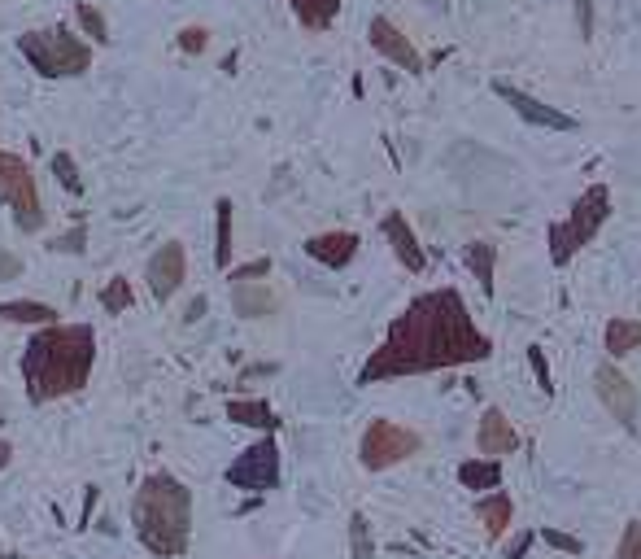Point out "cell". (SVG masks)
Instances as JSON below:
<instances>
[{"mask_svg": "<svg viewBox=\"0 0 641 559\" xmlns=\"http://www.w3.org/2000/svg\"><path fill=\"white\" fill-rule=\"evenodd\" d=\"M476 516H480V525H485L489 542H502L506 533H511V520H515V503H511V494H502V490L480 494V498H476Z\"/></svg>", "mask_w": 641, "mask_h": 559, "instance_id": "17", "label": "cell"}, {"mask_svg": "<svg viewBox=\"0 0 641 559\" xmlns=\"http://www.w3.org/2000/svg\"><path fill=\"white\" fill-rule=\"evenodd\" d=\"M367 40H371V49H376L380 57H389V62L397 70H406V75H423V53L410 44V35L397 27V22L389 18H371V27H367Z\"/></svg>", "mask_w": 641, "mask_h": 559, "instance_id": "11", "label": "cell"}, {"mask_svg": "<svg viewBox=\"0 0 641 559\" xmlns=\"http://www.w3.org/2000/svg\"><path fill=\"white\" fill-rule=\"evenodd\" d=\"M18 276H22V258L0 249V280H18Z\"/></svg>", "mask_w": 641, "mask_h": 559, "instance_id": "37", "label": "cell"}, {"mask_svg": "<svg viewBox=\"0 0 641 559\" xmlns=\"http://www.w3.org/2000/svg\"><path fill=\"white\" fill-rule=\"evenodd\" d=\"M576 27L580 40H594V0H576Z\"/></svg>", "mask_w": 641, "mask_h": 559, "instance_id": "36", "label": "cell"}, {"mask_svg": "<svg viewBox=\"0 0 641 559\" xmlns=\"http://www.w3.org/2000/svg\"><path fill=\"white\" fill-rule=\"evenodd\" d=\"M463 258H467V271H471V276H476V284H480V293L493 297V267H498V245H493V241H471Z\"/></svg>", "mask_w": 641, "mask_h": 559, "instance_id": "22", "label": "cell"}, {"mask_svg": "<svg viewBox=\"0 0 641 559\" xmlns=\"http://www.w3.org/2000/svg\"><path fill=\"white\" fill-rule=\"evenodd\" d=\"M476 450H480V455H489V459H502V455H515V450H519V433H515L511 415H506L502 407H485V415H480Z\"/></svg>", "mask_w": 641, "mask_h": 559, "instance_id": "14", "label": "cell"}, {"mask_svg": "<svg viewBox=\"0 0 641 559\" xmlns=\"http://www.w3.org/2000/svg\"><path fill=\"white\" fill-rule=\"evenodd\" d=\"M9 559H22V555H9Z\"/></svg>", "mask_w": 641, "mask_h": 559, "instance_id": "40", "label": "cell"}, {"mask_svg": "<svg viewBox=\"0 0 641 559\" xmlns=\"http://www.w3.org/2000/svg\"><path fill=\"white\" fill-rule=\"evenodd\" d=\"M262 276H271V258H253V263H245V267H232L227 271V280H262Z\"/></svg>", "mask_w": 641, "mask_h": 559, "instance_id": "33", "label": "cell"}, {"mask_svg": "<svg viewBox=\"0 0 641 559\" xmlns=\"http://www.w3.org/2000/svg\"><path fill=\"white\" fill-rule=\"evenodd\" d=\"M9 459H14V446H9V442H5V437H0V472H5V468H9Z\"/></svg>", "mask_w": 641, "mask_h": 559, "instance_id": "38", "label": "cell"}, {"mask_svg": "<svg viewBox=\"0 0 641 559\" xmlns=\"http://www.w3.org/2000/svg\"><path fill=\"white\" fill-rule=\"evenodd\" d=\"M53 175H57V184H62V188H70V193H79V188H83L79 166H75L70 153H53Z\"/></svg>", "mask_w": 641, "mask_h": 559, "instance_id": "29", "label": "cell"}, {"mask_svg": "<svg viewBox=\"0 0 641 559\" xmlns=\"http://www.w3.org/2000/svg\"><path fill=\"white\" fill-rule=\"evenodd\" d=\"M615 559H641V520H628L624 538L615 546Z\"/></svg>", "mask_w": 641, "mask_h": 559, "instance_id": "32", "label": "cell"}, {"mask_svg": "<svg viewBox=\"0 0 641 559\" xmlns=\"http://www.w3.org/2000/svg\"><path fill=\"white\" fill-rule=\"evenodd\" d=\"M96 363V332L88 324H44L27 341L22 354V380L35 407L79 394Z\"/></svg>", "mask_w": 641, "mask_h": 559, "instance_id": "2", "label": "cell"}, {"mask_svg": "<svg viewBox=\"0 0 641 559\" xmlns=\"http://www.w3.org/2000/svg\"><path fill=\"white\" fill-rule=\"evenodd\" d=\"M358 249H362L358 232H319L306 241V254L319 267H332V271H345L358 258Z\"/></svg>", "mask_w": 641, "mask_h": 559, "instance_id": "15", "label": "cell"}, {"mask_svg": "<svg viewBox=\"0 0 641 559\" xmlns=\"http://www.w3.org/2000/svg\"><path fill=\"white\" fill-rule=\"evenodd\" d=\"M232 197H219L214 201V263L219 267H232Z\"/></svg>", "mask_w": 641, "mask_h": 559, "instance_id": "23", "label": "cell"}, {"mask_svg": "<svg viewBox=\"0 0 641 559\" xmlns=\"http://www.w3.org/2000/svg\"><path fill=\"white\" fill-rule=\"evenodd\" d=\"M607 219H611V188L607 184H589L585 193L572 201V210H567L559 223H550V232H546L554 267L572 263L580 249H585L602 228H607Z\"/></svg>", "mask_w": 641, "mask_h": 559, "instance_id": "4", "label": "cell"}, {"mask_svg": "<svg viewBox=\"0 0 641 559\" xmlns=\"http://www.w3.org/2000/svg\"><path fill=\"white\" fill-rule=\"evenodd\" d=\"M0 201L14 210L18 232H40L44 228V206H40V180L27 166V158L0 149Z\"/></svg>", "mask_w": 641, "mask_h": 559, "instance_id": "6", "label": "cell"}, {"mask_svg": "<svg viewBox=\"0 0 641 559\" xmlns=\"http://www.w3.org/2000/svg\"><path fill=\"white\" fill-rule=\"evenodd\" d=\"M18 53L44 79H79L92 70V44L79 40L70 27H44V31L18 35Z\"/></svg>", "mask_w": 641, "mask_h": 559, "instance_id": "5", "label": "cell"}, {"mask_svg": "<svg viewBox=\"0 0 641 559\" xmlns=\"http://www.w3.org/2000/svg\"><path fill=\"white\" fill-rule=\"evenodd\" d=\"M53 249H57V254H83V249H88V228H83V223H79L75 232L57 236V241H53Z\"/></svg>", "mask_w": 641, "mask_h": 559, "instance_id": "34", "label": "cell"}, {"mask_svg": "<svg viewBox=\"0 0 641 559\" xmlns=\"http://www.w3.org/2000/svg\"><path fill=\"white\" fill-rule=\"evenodd\" d=\"M380 232H384V241L393 245V258L410 271V276H423V271H428V254H423L419 236H415V228L406 223V214H402V210H389V214H384Z\"/></svg>", "mask_w": 641, "mask_h": 559, "instance_id": "13", "label": "cell"}, {"mask_svg": "<svg viewBox=\"0 0 641 559\" xmlns=\"http://www.w3.org/2000/svg\"><path fill=\"white\" fill-rule=\"evenodd\" d=\"M423 450V437L415 433V428L397 424V420H371L367 428H362V442H358V463L367 472H389L397 468V463L415 459Z\"/></svg>", "mask_w": 641, "mask_h": 559, "instance_id": "7", "label": "cell"}, {"mask_svg": "<svg viewBox=\"0 0 641 559\" xmlns=\"http://www.w3.org/2000/svg\"><path fill=\"white\" fill-rule=\"evenodd\" d=\"M594 394H598L602 407H607L611 420L633 433V428H637V407H641V402H637V385L620 372V363H615V359L598 363V372H594Z\"/></svg>", "mask_w": 641, "mask_h": 559, "instance_id": "9", "label": "cell"}, {"mask_svg": "<svg viewBox=\"0 0 641 559\" xmlns=\"http://www.w3.org/2000/svg\"><path fill=\"white\" fill-rule=\"evenodd\" d=\"M493 92L511 105V110L524 118L528 127H546V132H576V118L572 114H563L559 105H546V101H537L532 92H524V88H515L511 79H493Z\"/></svg>", "mask_w": 641, "mask_h": 559, "instance_id": "10", "label": "cell"}, {"mask_svg": "<svg viewBox=\"0 0 641 559\" xmlns=\"http://www.w3.org/2000/svg\"><path fill=\"white\" fill-rule=\"evenodd\" d=\"M349 551H354V559H371L376 555V538H371V525L362 511H354L349 516Z\"/></svg>", "mask_w": 641, "mask_h": 559, "instance_id": "26", "label": "cell"}, {"mask_svg": "<svg viewBox=\"0 0 641 559\" xmlns=\"http://www.w3.org/2000/svg\"><path fill=\"white\" fill-rule=\"evenodd\" d=\"M0 319H5V324L44 328V324H57V311L48 302H0Z\"/></svg>", "mask_w": 641, "mask_h": 559, "instance_id": "24", "label": "cell"}, {"mask_svg": "<svg viewBox=\"0 0 641 559\" xmlns=\"http://www.w3.org/2000/svg\"><path fill=\"white\" fill-rule=\"evenodd\" d=\"M101 306H105L110 315H127L131 306H136V289H131V280H127V276H114V280L101 289Z\"/></svg>", "mask_w": 641, "mask_h": 559, "instance_id": "25", "label": "cell"}, {"mask_svg": "<svg viewBox=\"0 0 641 559\" xmlns=\"http://www.w3.org/2000/svg\"><path fill=\"white\" fill-rule=\"evenodd\" d=\"M602 346H607V359H628V354L641 350V319H628V315H615L607 332H602Z\"/></svg>", "mask_w": 641, "mask_h": 559, "instance_id": "18", "label": "cell"}, {"mask_svg": "<svg viewBox=\"0 0 641 559\" xmlns=\"http://www.w3.org/2000/svg\"><path fill=\"white\" fill-rule=\"evenodd\" d=\"M149 289H153V297L157 302H171V297L179 293V284H184V276H188V249L179 245V241H162L157 245V254L149 258Z\"/></svg>", "mask_w": 641, "mask_h": 559, "instance_id": "12", "label": "cell"}, {"mask_svg": "<svg viewBox=\"0 0 641 559\" xmlns=\"http://www.w3.org/2000/svg\"><path fill=\"white\" fill-rule=\"evenodd\" d=\"M528 354V367H532V376H537V385H541V394H554V385H550V363H546V350H541V346H528L524 350Z\"/></svg>", "mask_w": 641, "mask_h": 559, "instance_id": "30", "label": "cell"}, {"mask_svg": "<svg viewBox=\"0 0 641 559\" xmlns=\"http://www.w3.org/2000/svg\"><path fill=\"white\" fill-rule=\"evenodd\" d=\"M131 525L144 551L157 559H184L192 542V490L171 472H153L131 498Z\"/></svg>", "mask_w": 641, "mask_h": 559, "instance_id": "3", "label": "cell"}, {"mask_svg": "<svg viewBox=\"0 0 641 559\" xmlns=\"http://www.w3.org/2000/svg\"><path fill=\"white\" fill-rule=\"evenodd\" d=\"M280 442L275 433H266L262 442H253L249 450H240L227 468V485L236 490H249V494H266V490H280Z\"/></svg>", "mask_w": 641, "mask_h": 559, "instance_id": "8", "label": "cell"}, {"mask_svg": "<svg viewBox=\"0 0 641 559\" xmlns=\"http://www.w3.org/2000/svg\"><path fill=\"white\" fill-rule=\"evenodd\" d=\"M458 485H463V490H498L502 485V463L498 459H463L458 463Z\"/></svg>", "mask_w": 641, "mask_h": 559, "instance_id": "20", "label": "cell"}, {"mask_svg": "<svg viewBox=\"0 0 641 559\" xmlns=\"http://www.w3.org/2000/svg\"><path fill=\"white\" fill-rule=\"evenodd\" d=\"M75 18H79V31L88 35V40H96V44H105L110 40V27H105V14L96 5H88V0H79L75 5Z\"/></svg>", "mask_w": 641, "mask_h": 559, "instance_id": "27", "label": "cell"}, {"mask_svg": "<svg viewBox=\"0 0 641 559\" xmlns=\"http://www.w3.org/2000/svg\"><path fill=\"white\" fill-rule=\"evenodd\" d=\"M201 315H205V302H201V297H197V302H192V306H188V324H197V319H201Z\"/></svg>", "mask_w": 641, "mask_h": 559, "instance_id": "39", "label": "cell"}, {"mask_svg": "<svg viewBox=\"0 0 641 559\" xmlns=\"http://www.w3.org/2000/svg\"><path fill=\"white\" fill-rule=\"evenodd\" d=\"M175 44H179V53L197 57V53H205V44H210V31H205V27H184V31L175 35Z\"/></svg>", "mask_w": 641, "mask_h": 559, "instance_id": "31", "label": "cell"}, {"mask_svg": "<svg viewBox=\"0 0 641 559\" xmlns=\"http://www.w3.org/2000/svg\"><path fill=\"white\" fill-rule=\"evenodd\" d=\"M537 542V533L532 529H519L511 542H506V551H502V559H528V546Z\"/></svg>", "mask_w": 641, "mask_h": 559, "instance_id": "35", "label": "cell"}, {"mask_svg": "<svg viewBox=\"0 0 641 559\" xmlns=\"http://www.w3.org/2000/svg\"><path fill=\"white\" fill-rule=\"evenodd\" d=\"M232 311L240 319H266V315L280 311V297L262 280H236L232 284Z\"/></svg>", "mask_w": 641, "mask_h": 559, "instance_id": "16", "label": "cell"}, {"mask_svg": "<svg viewBox=\"0 0 641 559\" xmlns=\"http://www.w3.org/2000/svg\"><path fill=\"white\" fill-rule=\"evenodd\" d=\"M227 420L245 424V428H262V433H275V428H280L275 411L266 407L262 398H232V402H227Z\"/></svg>", "mask_w": 641, "mask_h": 559, "instance_id": "19", "label": "cell"}, {"mask_svg": "<svg viewBox=\"0 0 641 559\" xmlns=\"http://www.w3.org/2000/svg\"><path fill=\"white\" fill-rule=\"evenodd\" d=\"M284 5L293 9L301 27L314 31V35L328 31L332 22H336V14H341V0H284Z\"/></svg>", "mask_w": 641, "mask_h": 559, "instance_id": "21", "label": "cell"}, {"mask_svg": "<svg viewBox=\"0 0 641 559\" xmlns=\"http://www.w3.org/2000/svg\"><path fill=\"white\" fill-rule=\"evenodd\" d=\"M485 359H493V337L485 328H476L463 293L432 289V293H419L389 324L384 341L362 363L358 385L450 372V367H471Z\"/></svg>", "mask_w": 641, "mask_h": 559, "instance_id": "1", "label": "cell"}, {"mask_svg": "<svg viewBox=\"0 0 641 559\" xmlns=\"http://www.w3.org/2000/svg\"><path fill=\"white\" fill-rule=\"evenodd\" d=\"M541 542L550 546V551H563V555H585V542L576 538V533H563V529H554V525H546L537 533Z\"/></svg>", "mask_w": 641, "mask_h": 559, "instance_id": "28", "label": "cell"}]
</instances>
